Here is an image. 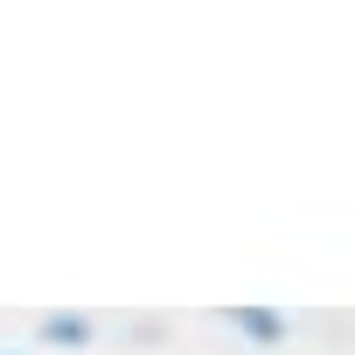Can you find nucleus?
I'll return each mask as SVG.
<instances>
[{
  "mask_svg": "<svg viewBox=\"0 0 355 355\" xmlns=\"http://www.w3.org/2000/svg\"><path fill=\"white\" fill-rule=\"evenodd\" d=\"M230 327H244L251 341H286V320H279V313H251V306H237Z\"/></svg>",
  "mask_w": 355,
  "mask_h": 355,
  "instance_id": "obj_1",
  "label": "nucleus"
}]
</instances>
